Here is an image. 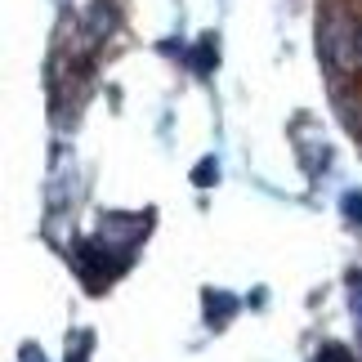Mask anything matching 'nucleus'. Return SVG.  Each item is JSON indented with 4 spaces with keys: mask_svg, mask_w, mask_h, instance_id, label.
Listing matches in <instances>:
<instances>
[{
    "mask_svg": "<svg viewBox=\"0 0 362 362\" xmlns=\"http://www.w3.org/2000/svg\"><path fill=\"white\" fill-rule=\"evenodd\" d=\"M322 358H327V362H349V349H340V344H327Z\"/></svg>",
    "mask_w": 362,
    "mask_h": 362,
    "instance_id": "obj_2",
    "label": "nucleus"
},
{
    "mask_svg": "<svg viewBox=\"0 0 362 362\" xmlns=\"http://www.w3.org/2000/svg\"><path fill=\"white\" fill-rule=\"evenodd\" d=\"M322 49L331 67H344L349 76H362V18L349 9H331L322 18Z\"/></svg>",
    "mask_w": 362,
    "mask_h": 362,
    "instance_id": "obj_1",
    "label": "nucleus"
}]
</instances>
